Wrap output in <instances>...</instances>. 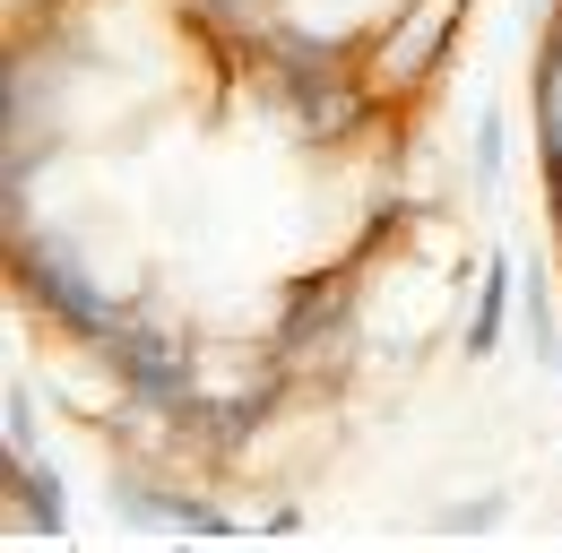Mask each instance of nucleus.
Segmentation results:
<instances>
[{"instance_id":"f257e3e1","label":"nucleus","mask_w":562,"mask_h":553,"mask_svg":"<svg viewBox=\"0 0 562 553\" xmlns=\"http://www.w3.org/2000/svg\"><path fill=\"white\" fill-rule=\"evenodd\" d=\"M407 147L329 122L200 0L9 9V276L35 346L234 467L329 381L407 242Z\"/></svg>"},{"instance_id":"f03ea898","label":"nucleus","mask_w":562,"mask_h":553,"mask_svg":"<svg viewBox=\"0 0 562 553\" xmlns=\"http://www.w3.org/2000/svg\"><path fill=\"white\" fill-rule=\"evenodd\" d=\"M234 53L312 95L329 122L424 156L468 61L476 0H200Z\"/></svg>"},{"instance_id":"7ed1b4c3","label":"nucleus","mask_w":562,"mask_h":553,"mask_svg":"<svg viewBox=\"0 0 562 553\" xmlns=\"http://www.w3.org/2000/svg\"><path fill=\"white\" fill-rule=\"evenodd\" d=\"M537 173H546V207H554L562 242V0L546 18V44H537Z\"/></svg>"}]
</instances>
